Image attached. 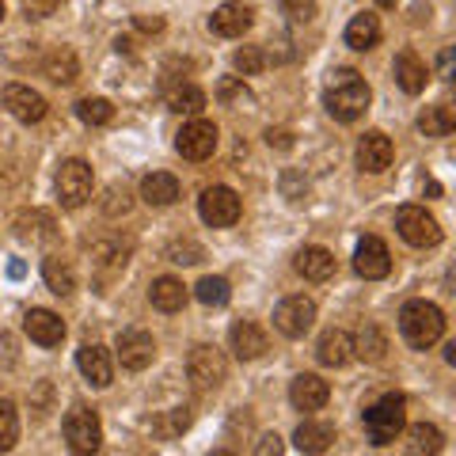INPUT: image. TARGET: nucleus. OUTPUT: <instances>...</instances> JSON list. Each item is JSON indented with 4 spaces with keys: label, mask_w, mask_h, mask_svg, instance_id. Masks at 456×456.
<instances>
[{
    "label": "nucleus",
    "mask_w": 456,
    "mask_h": 456,
    "mask_svg": "<svg viewBox=\"0 0 456 456\" xmlns=\"http://www.w3.org/2000/svg\"><path fill=\"white\" fill-rule=\"evenodd\" d=\"M198 213H202V221L209 228H232L240 221V213H244V202L228 187H206L202 198H198Z\"/></svg>",
    "instance_id": "0eeeda50"
},
{
    "label": "nucleus",
    "mask_w": 456,
    "mask_h": 456,
    "mask_svg": "<svg viewBox=\"0 0 456 456\" xmlns=\"http://www.w3.org/2000/svg\"><path fill=\"white\" fill-rule=\"evenodd\" d=\"M399 335L411 350H430L445 335V312L434 301H407L399 312Z\"/></svg>",
    "instance_id": "f03ea898"
},
{
    "label": "nucleus",
    "mask_w": 456,
    "mask_h": 456,
    "mask_svg": "<svg viewBox=\"0 0 456 456\" xmlns=\"http://www.w3.org/2000/svg\"><path fill=\"white\" fill-rule=\"evenodd\" d=\"M42 278H46L50 293H57V297H69L77 289V270L69 259H61V255H46V259H42Z\"/></svg>",
    "instance_id": "bb28decb"
},
{
    "label": "nucleus",
    "mask_w": 456,
    "mask_h": 456,
    "mask_svg": "<svg viewBox=\"0 0 456 456\" xmlns=\"http://www.w3.org/2000/svg\"><path fill=\"white\" fill-rule=\"evenodd\" d=\"M194 297L206 308H224L228 301H232V285H228L224 278H202L194 285Z\"/></svg>",
    "instance_id": "f704fd0d"
},
{
    "label": "nucleus",
    "mask_w": 456,
    "mask_h": 456,
    "mask_svg": "<svg viewBox=\"0 0 456 456\" xmlns=\"http://www.w3.org/2000/svg\"><path fill=\"white\" fill-rule=\"evenodd\" d=\"M0 20H4V0H0Z\"/></svg>",
    "instance_id": "5fc2aeb1"
},
{
    "label": "nucleus",
    "mask_w": 456,
    "mask_h": 456,
    "mask_svg": "<svg viewBox=\"0 0 456 456\" xmlns=\"http://www.w3.org/2000/svg\"><path fill=\"white\" fill-rule=\"evenodd\" d=\"M407 403H403V395L399 392H388V395H380L373 407H365V434H369V441H373L377 449H384V445H392V441L399 437V430L407 426V411H403Z\"/></svg>",
    "instance_id": "7ed1b4c3"
},
{
    "label": "nucleus",
    "mask_w": 456,
    "mask_h": 456,
    "mask_svg": "<svg viewBox=\"0 0 456 456\" xmlns=\"http://www.w3.org/2000/svg\"><path fill=\"white\" fill-rule=\"evenodd\" d=\"M16 236L20 240H31V244H53V240H57L53 217H50V213H42V209L23 213V217L16 221Z\"/></svg>",
    "instance_id": "c85d7f7f"
},
{
    "label": "nucleus",
    "mask_w": 456,
    "mask_h": 456,
    "mask_svg": "<svg viewBox=\"0 0 456 456\" xmlns=\"http://www.w3.org/2000/svg\"><path fill=\"white\" fill-rule=\"evenodd\" d=\"M149 301L160 312H183L187 308V285L179 278H156L152 289H149Z\"/></svg>",
    "instance_id": "cd10ccee"
},
{
    "label": "nucleus",
    "mask_w": 456,
    "mask_h": 456,
    "mask_svg": "<svg viewBox=\"0 0 456 456\" xmlns=\"http://www.w3.org/2000/svg\"><path fill=\"white\" fill-rule=\"evenodd\" d=\"M377 4H380V8H395V0H377Z\"/></svg>",
    "instance_id": "864d4df0"
},
{
    "label": "nucleus",
    "mask_w": 456,
    "mask_h": 456,
    "mask_svg": "<svg viewBox=\"0 0 456 456\" xmlns=\"http://www.w3.org/2000/svg\"><path fill=\"white\" fill-rule=\"evenodd\" d=\"M130 191H126V187H110L107 191V202H103V213H107V217H118V213H130Z\"/></svg>",
    "instance_id": "c03bdc74"
},
{
    "label": "nucleus",
    "mask_w": 456,
    "mask_h": 456,
    "mask_svg": "<svg viewBox=\"0 0 456 456\" xmlns=\"http://www.w3.org/2000/svg\"><path fill=\"white\" fill-rule=\"evenodd\" d=\"M441 80H452V50L441 53Z\"/></svg>",
    "instance_id": "8fccbe9b"
},
{
    "label": "nucleus",
    "mask_w": 456,
    "mask_h": 456,
    "mask_svg": "<svg viewBox=\"0 0 456 456\" xmlns=\"http://www.w3.org/2000/svg\"><path fill=\"white\" fill-rule=\"evenodd\" d=\"M392 73H395V84H399V88H403L407 95H419V92L426 88V77H430V73H426V65H422V61H419V57L411 53V50L395 53Z\"/></svg>",
    "instance_id": "5701e85b"
},
{
    "label": "nucleus",
    "mask_w": 456,
    "mask_h": 456,
    "mask_svg": "<svg viewBox=\"0 0 456 456\" xmlns=\"http://www.w3.org/2000/svg\"><path fill=\"white\" fill-rule=\"evenodd\" d=\"M251 23H255V12L248 4H240V0H228V4H221L209 16V31L217 38H244L251 31Z\"/></svg>",
    "instance_id": "dca6fc26"
},
{
    "label": "nucleus",
    "mask_w": 456,
    "mask_h": 456,
    "mask_svg": "<svg viewBox=\"0 0 456 456\" xmlns=\"http://www.w3.org/2000/svg\"><path fill=\"white\" fill-rule=\"evenodd\" d=\"M8 274H12V278H23V263H20V259L8 263Z\"/></svg>",
    "instance_id": "3c124183"
},
{
    "label": "nucleus",
    "mask_w": 456,
    "mask_h": 456,
    "mask_svg": "<svg viewBox=\"0 0 456 456\" xmlns=\"http://www.w3.org/2000/svg\"><path fill=\"white\" fill-rule=\"evenodd\" d=\"M57 198H61L65 209H80L92 202V191H95V175L92 167L84 160H65L61 167H57Z\"/></svg>",
    "instance_id": "20e7f679"
},
{
    "label": "nucleus",
    "mask_w": 456,
    "mask_h": 456,
    "mask_svg": "<svg viewBox=\"0 0 456 456\" xmlns=\"http://www.w3.org/2000/svg\"><path fill=\"white\" fill-rule=\"evenodd\" d=\"M392 156H395V149H392L388 134H380V130L362 134V141H358V167L362 171H369V175H380V171L392 167Z\"/></svg>",
    "instance_id": "f3484780"
},
{
    "label": "nucleus",
    "mask_w": 456,
    "mask_h": 456,
    "mask_svg": "<svg viewBox=\"0 0 456 456\" xmlns=\"http://www.w3.org/2000/svg\"><path fill=\"white\" fill-rule=\"evenodd\" d=\"M20 441V411L12 399H0V452L16 449Z\"/></svg>",
    "instance_id": "c9c22d12"
},
{
    "label": "nucleus",
    "mask_w": 456,
    "mask_h": 456,
    "mask_svg": "<svg viewBox=\"0 0 456 456\" xmlns=\"http://www.w3.org/2000/svg\"><path fill=\"white\" fill-rule=\"evenodd\" d=\"M266 145L289 152V149H293V134H289V130H266Z\"/></svg>",
    "instance_id": "49530a36"
},
{
    "label": "nucleus",
    "mask_w": 456,
    "mask_h": 456,
    "mask_svg": "<svg viewBox=\"0 0 456 456\" xmlns=\"http://www.w3.org/2000/svg\"><path fill=\"white\" fill-rule=\"evenodd\" d=\"M419 130L426 137H449L456 130V114L449 103H437V107H426L422 118H419Z\"/></svg>",
    "instance_id": "72a5a7b5"
},
{
    "label": "nucleus",
    "mask_w": 456,
    "mask_h": 456,
    "mask_svg": "<svg viewBox=\"0 0 456 456\" xmlns=\"http://www.w3.org/2000/svg\"><path fill=\"white\" fill-rule=\"evenodd\" d=\"M316 323V305L308 297H285V301L274 308V327L285 338H305Z\"/></svg>",
    "instance_id": "f8f14e48"
},
{
    "label": "nucleus",
    "mask_w": 456,
    "mask_h": 456,
    "mask_svg": "<svg viewBox=\"0 0 456 456\" xmlns=\"http://www.w3.org/2000/svg\"><path fill=\"white\" fill-rule=\"evenodd\" d=\"M191 419H194L191 407H175V411H167L164 419L152 422V434H156V437H179V434L191 426Z\"/></svg>",
    "instance_id": "4c0bfd02"
},
{
    "label": "nucleus",
    "mask_w": 456,
    "mask_h": 456,
    "mask_svg": "<svg viewBox=\"0 0 456 456\" xmlns=\"http://www.w3.org/2000/svg\"><path fill=\"white\" fill-rule=\"evenodd\" d=\"M281 12L293 23H308V20H316V0H281Z\"/></svg>",
    "instance_id": "37998d69"
},
{
    "label": "nucleus",
    "mask_w": 456,
    "mask_h": 456,
    "mask_svg": "<svg viewBox=\"0 0 456 456\" xmlns=\"http://www.w3.org/2000/svg\"><path fill=\"white\" fill-rule=\"evenodd\" d=\"M350 342H354V354L369 365H380L384 358H388V338H384V331L377 323H365L358 331V338H350Z\"/></svg>",
    "instance_id": "c756f323"
},
{
    "label": "nucleus",
    "mask_w": 456,
    "mask_h": 456,
    "mask_svg": "<svg viewBox=\"0 0 456 456\" xmlns=\"http://www.w3.org/2000/svg\"><path fill=\"white\" fill-rule=\"evenodd\" d=\"M42 73H46L53 84H73L80 77V61L69 46H53L46 57H42Z\"/></svg>",
    "instance_id": "393cba45"
},
{
    "label": "nucleus",
    "mask_w": 456,
    "mask_h": 456,
    "mask_svg": "<svg viewBox=\"0 0 456 456\" xmlns=\"http://www.w3.org/2000/svg\"><path fill=\"white\" fill-rule=\"evenodd\" d=\"M141 198L149 206L164 209V206H175L179 202V179L167 175V171H152V175L141 179Z\"/></svg>",
    "instance_id": "4be33fe9"
},
{
    "label": "nucleus",
    "mask_w": 456,
    "mask_h": 456,
    "mask_svg": "<svg viewBox=\"0 0 456 456\" xmlns=\"http://www.w3.org/2000/svg\"><path fill=\"white\" fill-rule=\"evenodd\" d=\"M23 331H27V338H31V342H38V346L53 350V346H61V338H65V323L50 308H31L23 316Z\"/></svg>",
    "instance_id": "a211bd4d"
},
{
    "label": "nucleus",
    "mask_w": 456,
    "mask_h": 456,
    "mask_svg": "<svg viewBox=\"0 0 456 456\" xmlns=\"http://www.w3.org/2000/svg\"><path fill=\"white\" fill-rule=\"evenodd\" d=\"M297 274L308 278V281H327L335 274V255L327 251V248H305V251H297Z\"/></svg>",
    "instance_id": "b1692460"
},
{
    "label": "nucleus",
    "mask_w": 456,
    "mask_h": 456,
    "mask_svg": "<svg viewBox=\"0 0 456 456\" xmlns=\"http://www.w3.org/2000/svg\"><path fill=\"white\" fill-rule=\"evenodd\" d=\"M228 342H232V354L240 362H255V358H263V354L270 350L266 331L259 323H251V320H236L232 331H228Z\"/></svg>",
    "instance_id": "6ab92c4d"
},
{
    "label": "nucleus",
    "mask_w": 456,
    "mask_h": 456,
    "mask_svg": "<svg viewBox=\"0 0 456 456\" xmlns=\"http://www.w3.org/2000/svg\"><path fill=\"white\" fill-rule=\"evenodd\" d=\"M281 449H285V445H281V437H278V434H266V437L259 441V445H255V452H259V456H270V452L278 456Z\"/></svg>",
    "instance_id": "de8ad7c7"
},
{
    "label": "nucleus",
    "mask_w": 456,
    "mask_h": 456,
    "mask_svg": "<svg viewBox=\"0 0 456 456\" xmlns=\"http://www.w3.org/2000/svg\"><path fill=\"white\" fill-rule=\"evenodd\" d=\"M130 251H134L130 236L110 232V236H103V240H95L92 244V263H95V270L103 278H114V274H122L126 270V263H130Z\"/></svg>",
    "instance_id": "4468645a"
},
{
    "label": "nucleus",
    "mask_w": 456,
    "mask_h": 456,
    "mask_svg": "<svg viewBox=\"0 0 456 456\" xmlns=\"http://www.w3.org/2000/svg\"><path fill=\"white\" fill-rule=\"evenodd\" d=\"M445 362L456 365V342H449V346H445Z\"/></svg>",
    "instance_id": "603ef678"
},
{
    "label": "nucleus",
    "mask_w": 456,
    "mask_h": 456,
    "mask_svg": "<svg viewBox=\"0 0 456 456\" xmlns=\"http://www.w3.org/2000/svg\"><path fill=\"white\" fill-rule=\"evenodd\" d=\"M232 65H236L244 77H255V73H263V69L270 65V57H266L263 46H244V50L232 53Z\"/></svg>",
    "instance_id": "58836bf2"
},
{
    "label": "nucleus",
    "mask_w": 456,
    "mask_h": 456,
    "mask_svg": "<svg viewBox=\"0 0 456 456\" xmlns=\"http://www.w3.org/2000/svg\"><path fill=\"white\" fill-rule=\"evenodd\" d=\"M77 369L84 373V380H88L92 388H110V380H114L110 350L99 346V342H84V346L77 350Z\"/></svg>",
    "instance_id": "2eb2a0df"
},
{
    "label": "nucleus",
    "mask_w": 456,
    "mask_h": 456,
    "mask_svg": "<svg viewBox=\"0 0 456 456\" xmlns=\"http://www.w3.org/2000/svg\"><path fill=\"white\" fill-rule=\"evenodd\" d=\"M217 137H221L217 126L194 114V118L175 134V149H179L183 160H209V156L217 152Z\"/></svg>",
    "instance_id": "1a4fd4ad"
},
{
    "label": "nucleus",
    "mask_w": 456,
    "mask_h": 456,
    "mask_svg": "<svg viewBox=\"0 0 456 456\" xmlns=\"http://www.w3.org/2000/svg\"><path fill=\"white\" fill-rule=\"evenodd\" d=\"M281 194L289 198V202H305V198H308V179L301 175V171L285 167L281 171Z\"/></svg>",
    "instance_id": "79ce46f5"
},
{
    "label": "nucleus",
    "mask_w": 456,
    "mask_h": 456,
    "mask_svg": "<svg viewBox=\"0 0 456 456\" xmlns=\"http://www.w3.org/2000/svg\"><path fill=\"white\" fill-rule=\"evenodd\" d=\"M137 31H145V35H160L164 31V20L160 16H137Z\"/></svg>",
    "instance_id": "09e8293b"
},
{
    "label": "nucleus",
    "mask_w": 456,
    "mask_h": 456,
    "mask_svg": "<svg viewBox=\"0 0 456 456\" xmlns=\"http://www.w3.org/2000/svg\"><path fill=\"white\" fill-rule=\"evenodd\" d=\"M217 99L224 107H232V103H251V92H248V84L244 80H236V77H224L217 84Z\"/></svg>",
    "instance_id": "a19ab883"
},
{
    "label": "nucleus",
    "mask_w": 456,
    "mask_h": 456,
    "mask_svg": "<svg viewBox=\"0 0 456 456\" xmlns=\"http://www.w3.org/2000/svg\"><path fill=\"white\" fill-rule=\"evenodd\" d=\"M327 399H331V388H327L323 377H316V373L293 377V384H289V403L297 411H320Z\"/></svg>",
    "instance_id": "aec40b11"
},
{
    "label": "nucleus",
    "mask_w": 456,
    "mask_h": 456,
    "mask_svg": "<svg viewBox=\"0 0 456 456\" xmlns=\"http://www.w3.org/2000/svg\"><path fill=\"white\" fill-rule=\"evenodd\" d=\"M316 358H320V365H327V369H342V365L354 358V342H350V335H346V331H338V327L323 331L320 342H316Z\"/></svg>",
    "instance_id": "412c9836"
},
{
    "label": "nucleus",
    "mask_w": 456,
    "mask_h": 456,
    "mask_svg": "<svg viewBox=\"0 0 456 456\" xmlns=\"http://www.w3.org/2000/svg\"><path fill=\"white\" fill-rule=\"evenodd\" d=\"M77 118L84 122V126H110L114 122V107L107 103V99H80V103H77Z\"/></svg>",
    "instance_id": "e433bc0d"
},
{
    "label": "nucleus",
    "mask_w": 456,
    "mask_h": 456,
    "mask_svg": "<svg viewBox=\"0 0 456 456\" xmlns=\"http://www.w3.org/2000/svg\"><path fill=\"white\" fill-rule=\"evenodd\" d=\"M187 377L198 392H217L228 380V358L217 346H194L187 358Z\"/></svg>",
    "instance_id": "39448f33"
},
{
    "label": "nucleus",
    "mask_w": 456,
    "mask_h": 456,
    "mask_svg": "<svg viewBox=\"0 0 456 456\" xmlns=\"http://www.w3.org/2000/svg\"><path fill=\"white\" fill-rule=\"evenodd\" d=\"M0 107H4L12 118L23 122V126H35L46 118L50 103L42 99L35 88H27V84H4V92H0Z\"/></svg>",
    "instance_id": "9b49d317"
},
{
    "label": "nucleus",
    "mask_w": 456,
    "mask_h": 456,
    "mask_svg": "<svg viewBox=\"0 0 456 456\" xmlns=\"http://www.w3.org/2000/svg\"><path fill=\"white\" fill-rule=\"evenodd\" d=\"M369 99H373V92H369L358 69H335L323 88V107L335 122H358L369 110Z\"/></svg>",
    "instance_id": "f257e3e1"
},
{
    "label": "nucleus",
    "mask_w": 456,
    "mask_h": 456,
    "mask_svg": "<svg viewBox=\"0 0 456 456\" xmlns=\"http://www.w3.org/2000/svg\"><path fill=\"white\" fill-rule=\"evenodd\" d=\"M206 92L198 88V84H175V88H167V107L175 110V114H202L206 110Z\"/></svg>",
    "instance_id": "2f4dec72"
},
{
    "label": "nucleus",
    "mask_w": 456,
    "mask_h": 456,
    "mask_svg": "<svg viewBox=\"0 0 456 456\" xmlns=\"http://www.w3.org/2000/svg\"><path fill=\"white\" fill-rule=\"evenodd\" d=\"M57 4H61V0H23V8H27V16H31V20H46V16H53Z\"/></svg>",
    "instance_id": "a18cd8bd"
},
{
    "label": "nucleus",
    "mask_w": 456,
    "mask_h": 456,
    "mask_svg": "<svg viewBox=\"0 0 456 456\" xmlns=\"http://www.w3.org/2000/svg\"><path fill=\"white\" fill-rule=\"evenodd\" d=\"M114 350H118V362L122 369H130V373H145V369L156 362V338L145 331V327H126L114 342Z\"/></svg>",
    "instance_id": "9d476101"
},
{
    "label": "nucleus",
    "mask_w": 456,
    "mask_h": 456,
    "mask_svg": "<svg viewBox=\"0 0 456 456\" xmlns=\"http://www.w3.org/2000/svg\"><path fill=\"white\" fill-rule=\"evenodd\" d=\"M65 430V441L73 452H99V445H103V422H99V415L92 407H73L61 422Z\"/></svg>",
    "instance_id": "423d86ee"
},
{
    "label": "nucleus",
    "mask_w": 456,
    "mask_h": 456,
    "mask_svg": "<svg viewBox=\"0 0 456 456\" xmlns=\"http://www.w3.org/2000/svg\"><path fill=\"white\" fill-rule=\"evenodd\" d=\"M167 259L179 263V266H194V263L206 259V251H202V244H194V240H171V244H167Z\"/></svg>",
    "instance_id": "ea45409f"
},
{
    "label": "nucleus",
    "mask_w": 456,
    "mask_h": 456,
    "mask_svg": "<svg viewBox=\"0 0 456 456\" xmlns=\"http://www.w3.org/2000/svg\"><path fill=\"white\" fill-rule=\"evenodd\" d=\"M445 449V434L437 430L434 422H415V426H407V452H441Z\"/></svg>",
    "instance_id": "473e14b6"
},
{
    "label": "nucleus",
    "mask_w": 456,
    "mask_h": 456,
    "mask_svg": "<svg viewBox=\"0 0 456 456\" xmlns=\"http://www.w3.org/2000/svg\"><path fill=\"white\" fill-rule=\"evenodd\" d=\"M354 270L365 278V281H380L392 274V251L380 236H365L358 240V251H354Z\"/></svg>",
    "instance_id": "ddd939ff"
},
{
    "label": "nucleus",
    "mask_w": 456,
    "mask_h": 456,
    "mask_svg": "<svg viewBox=\"0 0 456 456\" xmlns=\"http://www.w3.org/2000/svg\"><path fill=\"white\" fill-rule=\"evenodd\" d=\"M293 445L301 449V452H327L335 445V426L331 422H301L297 426V434H293Z\"/></svg>",
    "instance_id": "a878e982"
},
{
    "label": "nucleus",
    "mask_w": 456,
    "mask_h": 456,
    "mask_svg": "<svg viewBox=\"0 0 456 456\" xmlns=\"http://www.w3.org/2000/svg\"><path fill=\"white\" fill-rule=\"evenodd\" d=\"M380 42V20L377 16H369V12H362V16H354L346 23V46L350 50H373Z\"/></svg>",
    "instance_id": "7c9ffc66"
},
{
    "label": "nucleus",
    "mask_w": 456,
    "mask_h": 456,
    "mask_svg": "<svg viewBox=\"0 0 456 456\" xmlns=\"http://www.w3.org/2000/svg\"><path fill=\"white\" fill-rule=\"evenodd\" d=\"M395 232L407 240L411 248H437L441 244V224L422 206H403L395 213Z\"/></svg>",
    "instance_id": "6e6552de"
}]
</instances>
